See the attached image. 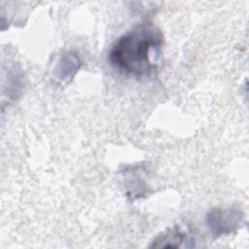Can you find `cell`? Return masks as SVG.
Masks as SVG:
<instances>
[{
    "mask_svg": "<svg viewBox=\"0 0 249 249\" xmlns=\"http://www.w3.org/2000/svg\"><path fill=\"white\" fill-rule=\"evenodd\" d=\"M162 43V33L156 25L140 23L113 43L108 57L110 64L124 75L148 77L157 68Z\"/></svg>",
    "mask_w": 249,
    "mask_h": 249,
    "instance_id": "6da1fadb",
    "label": "cell"
},
{
    "mask_svg": "<svg viewBox=\"0 0 249 249\" xmlns=\"http://www.w3.org/2000/svg\"><path fill=\"white\" fill-rule=\"evenodd\" d=\"M210 232L215 237L231 234L244 224V214L239 207H216L208 211L205 218Z\"/></svg>",
    "mask_w": 249,
    "mask_h": 249,
    "instance_id": "7a4b0ae2",
    "label": "cell"
},
{
    "mask_svg": "<svg viewBox=\"0 0 249 249\" xmlns=\"http://www.w3.org/2000/svg\"><path fill=\"white\" fill-rule=\"evenodd\" d=\"M196 238L190 226L176 225L160 232L149 245L151 248H193Z\"/></svg>",
    "mask_w": 249,
    "mask_h": 249,
    "instance_id": "3957f363",
    "label": "cell"
},
{
    "mask_svg": "<svg viewBox=\"0 0 249 249\" xmlns=\"http://www.w3.org/2000/svg\"><path fill=\"white\" fill-rule=\"evenodd\" d=\"M81 67L79 55L73 52H64L61 53L54 64V77L61 84H66L72 80Z\"/></svg>",
    "mask_w": 249,
    "mask_h": 249,
    "instance_id": "277c9868",
    "label": "cell"
}]
</instances>
